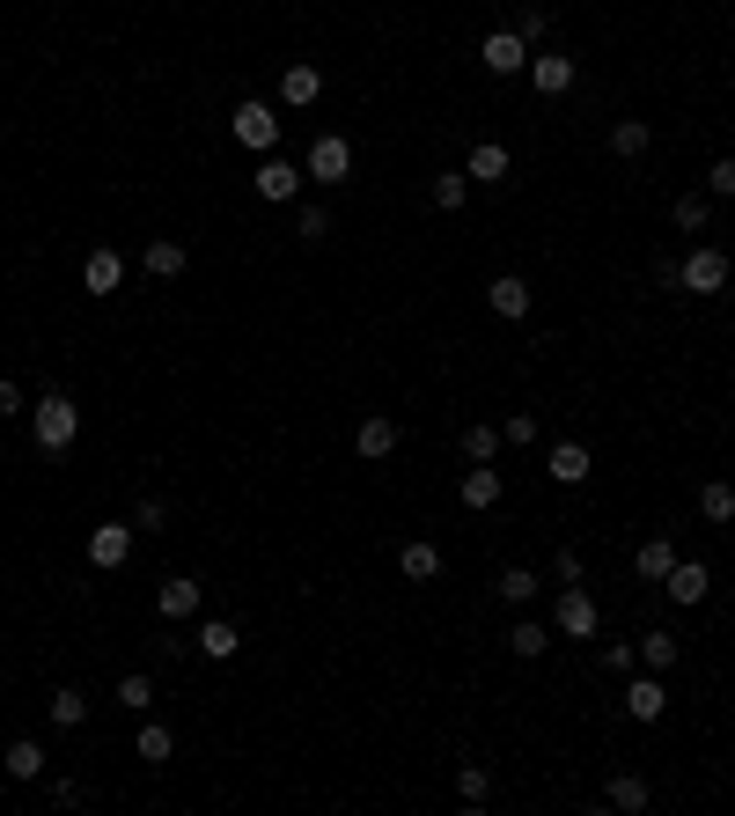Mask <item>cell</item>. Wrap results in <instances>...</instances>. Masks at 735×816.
Masks as SVG:
<instances>
[{
	"mask_svg": "<svg viewBox=\"0 0 735 816\" xmlns=\"http://www.w3.org/2000/svg\"><path fill=\"white\" fill-rule=\"evenodd\" d=\"M30 434H37V449H45V456L74 449V434H81V412H74V397H67V390H45L37 405H30Z\"/></svg>",
	"mask_w": 735,
	"mask_h": 816,
	"instance_id": "6da1fadb",
	"label": "cell"
},
{
	"mask_svg": "<svg viewBox=\"0 0 735 816\" xmlns=\"http://www.w3.org/2000/svg\"><path fill=\"white\" fill-rule=\"evenodd\" d=\"M728 250H713V243H699V250H685V258H677V287H685V295H721V287H728Z\"/></svg>",
	"mask_w": 735,
	"mask_h": 816,
	"instance_id": "7a4b0ae2",
	"label": "cell"
},
{
	"mask_svg": "<svg viewBox=\"0 0 735 816\" xmlns=\"http://www.w3.org/2000/svg\"><path fill=\"white\" fill-rule=\"evenodd\" d=\"M228 133H236V140H244L250 155H272L280 148V111H272V103H236V118H228Z\"/></svg>",
	"mask_w": 735,
	"mask_h": 816,
	"instance_id": "3957f363",
	"label": "cell"
},
{
	"mask_svg": "<svg viewBox=\"0 0 735 816\" xmlns=\"http://www.w3.org/2000/svg\"><path fill=\"white\" fill-rule=\"evenodd\" d=\"M552 625H559L566 641H596V625H603V619H596V596L566 581V589H559V603H552Z\"/></svg>",
	"mask_w": 735,
	"mask_h": 816,
	"instance_id": "277c9868",
	"label": "cell"
},
{
	"mask_svg": "<svg viewBox=\"0 0 735 816\" xmlns=\"http://www.w3.org/2000/svg\"><path fill=\"white\" fill-rule=\"evenodd\" d=\"M302 170L317 177V184H346V177H353V140H339V133L309 140V162H302Z\"/></svg>",
	"mask_w": 735,
	"mask_h": 816,
	"instance_id": "5b68a950",
	"label": "cell"
},
{
	"mask_svg": "<svg viewBox=\"0 0 735 816\" xmlns=\"http://www.w3.org/2000/svg\"><path fill=\"white\" fill-rule=\"evenodd\" d=\"M302 162H287V155H265V162H258V199H265V206H287L294 192H302Z\"/></svg>",
	"mask_w": 735,
	"mask_h": 816,
	"instance_id": "8992f818",
	"label": "cell"
},
{
	"mask_svg": "<svg viewBox=\"0 0 735 816\" xmlns=\"http://www.w3.org/2000/svg\"><path fill=\"white\" fill-rule=\"evenodd\" d=\"M522 75H530V89H538V97H566L581 67H574L566 52H530V67H522Z\"/></svg>",
	"mask_w": 735,
	"mask_h": 816,
	"instance_id": "52a82bcc",
	"label": "cell"
},
{
	"mask_svg": "<svg viewBox=\"0 0 735 816\" xmlns=\"http://www.w3.org/2000/svg\"><path fill=\"white\" fill-rule=\"evenodd\" d=\"M317 97H324V67H309V59H287V67H280V103H287V111H309Z\"/></svg>",
	"mask_w": 735,
	"mask_h": 816,
	"instance_id": "ba28073f",
	"label": "cell"
},
{
	"mask_svg": "<svg viewBox=\"0 0 735 816\" xmlns=\"http://www.w3.org/2000/svg\"><path fill=\"white\" fill-rule=\"evenodd\" d=\"M133 559V522H97L89 530V567H125Z\"/></svg>",
	"mask_w": 735,
	"mask_h": 816,
	"instance_id": "9c48e42d",
	"label": "cell"
},
{
	"mask_svg": "<svg viewBox=\"0 0 735 816\" xmlns=\"http://www.w3.org/2000/svg\"><path fill=\"white\" fill-rule=\"evenodd\" d=\"M706 589H713V574L699 567V559H677V567L662 574V596H669V603H685V611H691V603H706Z\"/></svg>",
	"mask_w": 735,
	"mask_h": 816,
	"instance_id": "30bf717a",
	"label": "cell"
},
{
	"mask_svg": "<svg viewBox=\"0 0 735 816\" xmlns=\"http://www.w3.org/2000/svg\"><path fill=\"white\" fill-rule=\"evenodd\" d=\"M391 449H397V420H391V412H368V420L353 427V456H361V464H383Z\"/></svg>",
	"mask_w": 735,
	"mask_h": 816,
	"instance_id": "8fae6325",
	"label": "cell"
},
{
	"mask_svg": "<svg viewBox=\"0 0 735 816\" xmlns=\"http://www.w3.org/2000/svg\"><path fill=\"white\" fill-rule=\"evenodd\" d=\"M486 309H493V317H530V280H522V272H493V280H486Z\"/></svg>",
	"mask_w": 735,
	"mask_h": 816,
	"instance_id": "7c38bea8",
	"label": "cell"
},
{
	"mask_svg": "<svg viewBox=\"0 0 735 816\" xmlns=\"http://www.w3.org/2000/svg\"><path fill=\"white\" fill-rule=\"evenodd\" d=\"M199 603H206V589H199L192 574H170V581L155 589V611H162V619H170V625H177V619H192Z\"/></svg>",
	"mask_w": 735,
	"mask_h": 816,
	"instance_id": "4fadbf2b",
	"label": "cell"
},
{
	"mask_svg": "<svg viewBox=\"0 0 735 816\" xmlns=\"http://www.w3.org/2000/svg\"><path fill=\"white\" fill-rule=\"evenodd\" d=\"M508 170H514V155L500 148V140H478V148H471V162H464L471 184H508Z\"/></svg>",
	"mask_w": 735,
	"mask_h": 816,
	"instance_id": "5bb4252c",
	"label": "cell"
},
{
	"mask_svg": "<svg viewBox=\"0 0 735 816\" xmlns=\"http://www.w3.org/2000/svg\"><path fill=\"white\" fill-rule=\"evenodd\" d=\"M625 714L647 721V728L669 714V692H662V677H633V684H625Z\"/></svg>",
	"mask_w": 735,
	"mask_h": 816,
	"instance_id": "9a60e30c",
	"label": "cell"
},
{
	"mask_svg": "<svg viewBox=\"0 0 735 816\" xmlns=\"http://www.w3.org/2000/svg\"><path fill=\"white\" fill-rule=\"evenodd\" d=\"M118 280H125L118 250H89V258H81V287H89V295H118Z\"/></svg>",
	"mask_w": 735,
	"mask_h": 816,
	"instance_id": "2e32d148",
	"label": "cell"
},
{
	"mask_svg": "<svg viewBox=\"0 0 735 816\" xmlns=\"http://www.w3.org/2000/svg\"><path fill=\"white\" fill-rule=\"evenodd\" d=\"M530 67V45L514 37V30H493L486 37V75H522Z\"/></svg>",
	"mask_w": 735,
	"mask_h": 816,
	"instance_id": "e0dca14e",
	"label": "cell"
},
{
	"mask_svg": "<svg viewBox=\"0 0 735 816\" xmlns=\"http://www.w3.org/2000/svg\"><path fill=\"white\" fill-rule=\"evenodd\" d=\"M544 478H552V486H581V478H588V449H581V442H552Z\"/></svg>",
	"mask_w": 735,
	"mask_h": 816,
	"instance_id": "ac0fdd59",
	"label": "cell"
},
{
	"mask_svg": "<svg viewBox=\"0 0 735 816\" xmlns=\"http://www.w3.org/2000/svg\"><path fill=\"white\" fill-rule=\"evenodd\" d=\"M493 596L522 611V603H538V596H544V574H538V567H508V574H500V581H493Z\"/></svg>",
	"mask_w": 735,
	"mask_h": 816,
	"instance_id": "d6986e66",
	"label": "cell"
},
{
	"mask_svg": "<svg viewBox=\"0 0 735 816\" xmlns=\"http://www.w3.org/2000/svg\"><path fill=\"white\" fill-rule=\"evenodd\" d=\"M603 809L640 816V809H647V780H640V772H611V787H603Z\"/></svg>",
	"mask_w": 735,
	"mask_h": 816,
	"instance_id": "ffe728a7",
	"label": "cell"
},
{
	"mask_svg": "<svg viewBox=\"0 0 735 816\" xmlns=\"http://www.w3.org/2000/svg\"><path fill=\"white\" fill-rule=\"evenodd\" d=\"M669 567H677V544H669V530H662V537H647V544L633 552V574H640V581H662Z\"/></svg>",
	"mask_w": 735,
	"mask_h": 816,
	"instance_id": "44dd1931",
	"label": "cell"
},
{
	"mask_svg": "<svg viewBox=\"0 0 735 816\" xmlns=\"http://www.w3.org/2000/svg\"><path fill=\"white\" fill-rule=\"evenodd\" d=\"M147 272H155V280H177V272L192 265V250L177 243V236H155V243H147V258H140Z\"/></svg>",
	"mask_w": 735,
	"mask_h": 816,
	"instance_id": "7402d4cb",
	"label": "cell"
},
{
	"mask_svg": "<svg viewBox=\"0 0 735 816\" xmlns=\"http://www.w3.org/2000/svg\"><path fill=\"white\" fill-rule=\"evenodd\" d=\"M397 567H405V581H434V574H441V544L434 537H412L405 552H397Z\"/></svg>",
	"mask_w": 735,
	"mask_h": 816,
	"instance_id": "603a6c76",
	"label": "cell"
},
{
	"mask_svg": "<svg viewBox=\"0 0 735 816\" xmlns=\"http://www.w3.org/2000/svg\"><path fill=\"white\" fill-rule=\"evenodd\" d=\"M236 647H244V641H236V625H228V619L199 625V655H206V662H236Z\"/></svg>",
	"mask_w": 735,
	"mask_h": 816,
	"instance_id": "cb8c5ba5",
	"label": "cell"
},
{
	"mask_svg": "<svg viewBox=\"0 0 735 816\" xmlns=\"http://www.w3.org/2000/svg\"><path fill=\"white\" fill-rule=\"evenodd\" d=\"M633 655H640V662H647V669H655V677H662V669L677 662L685 647H677V633H662V625H655V633H640V641H633Z\"/></svg>",
	"mask_w": 735,
	"mask_h": 816,
	"instance_id": "d4e9b609",
	"label": "cell"
},
{
	"mask_svg": "<svg viewBox=\"0 0 735 816\" xmlns=\"http://www.w3.org/2000/svg\"><path fill=\"white\" fill-rule=\"evenodd\" d=\"M456 494H464V508H493V500H500V471H493V464H471Z\"/></svg>",
	"mask_w": 735,
	"mask_h": 816,
	"instance_id": "484cf974",
	"label": "cell"
},
{
	"mask_svg": "<svg viewBox=\"0 0 735 816\" xmlns=\"http://www.w3.org/2000/svg\"><path fill=\"white\" fill-rule=\"evenodd\" d=\"M647 140H655V125H647V118H618L611 125V155H625V162L647 155Z\"/></svg>",
	"mask_w": 735,
	"mask_h": 816,
	"instance_id": "4316f807",
	"label": "cell"
},
{
	"mask_svg": "<svg viewBox=\"0 0 735 816\" xmlns=\"http://www.w3.org/2000/svg\"><path fill=\"white\" fill-rule=\"evenodd\" d=\"M699 515H706L713 530H728V522H735V486H728V478H713L706 494H699Z\"/></svg>",
	"mask_w": 735,
	"mask_h": 816,
	"instance_id": "83f0119b",
	"label": "cell"
},
{
	"mask_svg": "<svg viewBox=\"0 0 735 816\" xmlns=\"http://www.w3.org/2000/svg\"><path fill=\"white\" fill-rule=\"evenodd\" d=\"M133 750H140V766H170V750H177V736L162 728V721H147L140 736H133Z\"/></svg>",
	"mask_w": 735,
	"mask_h": 816,
	"instance_id": "f1b7e54d",
	"label": "cell"
},
{
	"mask_svg": "<svg viewBox=\"0 0 735 816\" xmlns=\"http://www.w3.org/2000/svg\"><path fill=\"white\" fill-rule=\"evenodd\" d=\"M427 199H434L441 214H456V206H464V199H471V177H464V170H441L434 184H427Z\"/></svg>",
	"mask_w": 735,
	"mask_h": 816,
	"instance_id": "f546056e",
	"label": "cell"
},
{
	"mask_svg": "<svg viewBox=\"0 0 735 816\" xmlns=\"http://www.w3.org/2000/svg\"><path fill=\"white\" fill-rule=\"evenodd\" d=\"M500 442H508V434H500V427H493V420L464 427V456H471V464H493V456H500Z\"/></svg>",
	"mask_w": 735,
	"mask_h": 816,
	"instance_id": "4dcf8cb0",
	"label": "cell"
},
{
	"mask_svg": "<svg viewBox=\"0 0 735 816\" xmlns=\"http://www.w3.org/2000/svg\"><path fill=\"white\" fill-rule=\"evenodd\" d=\"M706 214H713V199H706V192H685L677 206H669V222L685 228V236H699V228H706Z\"/></svg>",
	"mask_w": 735,
	"mask_h": 816,
	"instance_id": "1f68e13d",
	"label": "cell"
},
{
	"mask_svg": "<svg viewBox=\"0 0 735 816\" xmlns=\"http://www.w3.org/2000/svg\"><path fill=\"white\" fill-rule=\"evenodd\" d=\"M544 647H552V633H544L538 619H522V625H514V633H508V655H522V662H538Z\"/></svg>",
	"mask_w": 735,
	"mask_h": 816,
	"instance_id": "d6a6232c",
	"label": "cell"
},
{
	"mask_svg": "<svg viewBox=\"0 0 735 816\" xmlns=\"http://www.w3.org/2000/svg\"><path fill=\"white\" fill-rule=\"evenodd\" d=\"M37 772H45V750H37V743H8V780H37Z\"/></svg>",
	"mask_w": 735,
	"mask_h": 816,
	"instance_id": "836d02e7",
	"label": "cell"
},
{
	"mask_svg": "<svg viewBox=\"0 0 735 816\" xmlns=\"http://www.w3.org/2000/svg\"><path fill=\"white\" fill-rule=\"evenodd\" d=\"M118 706H133V714L155 706V677H147V669H125V677H118Z\"/></svg>",
	"mask_w": 735,
	"mask_h": 816,
	"instance_id": "e575fe53",
	"label": "cell"
},
{
	"mask_svg": "<svg viewBox=\"0 0 735 816\" xmlns=\"http://www.w3.org/2000/svg\"><path fill=\"white\" fill-rule=\"evenodd\" d=\"M81 721H89V699L74 692V684H67V692H52V728H81Z\"/></svg>",
	"mask_w": 735,
	"mask_h": 816,
	"instance_id": "d590c367",
	"label": "cell"
},
{
	"mask_svg": "<svg viewBox=\"0 0 735 816\" xmlns=\"http://www.w3.org/2000/svg\"><path fill=\"white\" fill-rule=\"evenodd\" d=\"M456 794H464L471 809H478V802L493 794V772H486V766H464V772H456Z\"/></svg>",
	"mask_w": 735,
	"mask_h": 816,
	"instance_id": "8d00e7d4",
	"label": "cell"
},
{
	"mask_svg": "<svg viewBox=\"0 0 735 816\" xmlns=\"http://www.w3.org/2000/svg\"><path fill=\"white\" fill-rule=\"evenodd\" d=\"M706 199H735V155H721L706 170Z\"/></svg>",
	"mask_w": 735,
	"mask_h": 816,
	"instance_id": "74e56055",
	"label": "cell"
},
{
	"mask_svg": "<svg viewBox=\"0 0 735 816\" xmlns=\"http://www.w3.org/2000/svg\"><path fill=\"white\" fill-rule=\"evenodd\" d=\"M500 434H508L514 449H530V442H538V420H530V412H508V427H500Z\"/></svg>",
	"mask_w": 735,
	"mask_h": 816,
	"instance_id": "f35d334b",
	"label": "cell"
},
{
	"mask_svg": "<svg viewBox=\"0 0 735 816\" xmlns=\"http://www.w3.org/2000/svg\"><path fill=\"white\" fill-rule=\"evenodd\" d=\"M302 236L324 243V236H331V214H324V206H302Z\"/></svg>",
	"mask_w": 735,
	"mask_h": 816,
	"instance_id": "ab89813d",
	"label": "cell"
},
{
	"mask_svg": "<svg viewBox=\"0 0 735 816\" xmlns=\"http://www.w3.org/2000/svg\"><path fill=\"white\" fill-rule=\"evenodd\" d=\"M162 522H170L162 500H140V508H133V530H162Z\"/></svg>",
	"mask_w": 735,
	"mask_h": 816,
	"instance_id": "60d3db41",
	"label": "cell"
},
{
	"mask_svg": "<svg viewBox=\"0 0 735 816\" xmlns=\"http://www.w3.org/2000/svg\"><path fill=\"white\" fill-rule=\"evenodd\" d=\"M52 802H59V809H81L89 787H81V780H52Z\"/></svg>",
	"mask_w": 735,
	"mask_h": 816,
	"instance_id": "b9f144b4",
	"label": "cell"
},
{
	"mask_svg": "<svg viewBox=\"0 0 735 816\" xmlns=\"http://www.w3.org/2000/svg\"><path fill=\"white\" fill-rule=\"evenodd\" d=\"M0 412H8V420H15V412H30V397H23V383H8V375H0Z\"/></svg>",
	"mask_w": 735,
	"mask_h": 816,
	"instance_id": "7bdbcfd3",
	"label": "cell"
},
{
	"mask_svg": "<svg viewBox=\"0 0 735 816\" xmlns=\"http://www.w3.org/2000/svg\"><path fill=\"white\" fill-rule=\"evenodd\" d=\"M514 37H522V45H530V37H544V15H538V8H522V15H514Z\"/></svg>",
	"mask_w": 735,
	"mask_h": 816,
	"instance_id": "ee69618b",
	"label": "cell"
}]
</instances>
